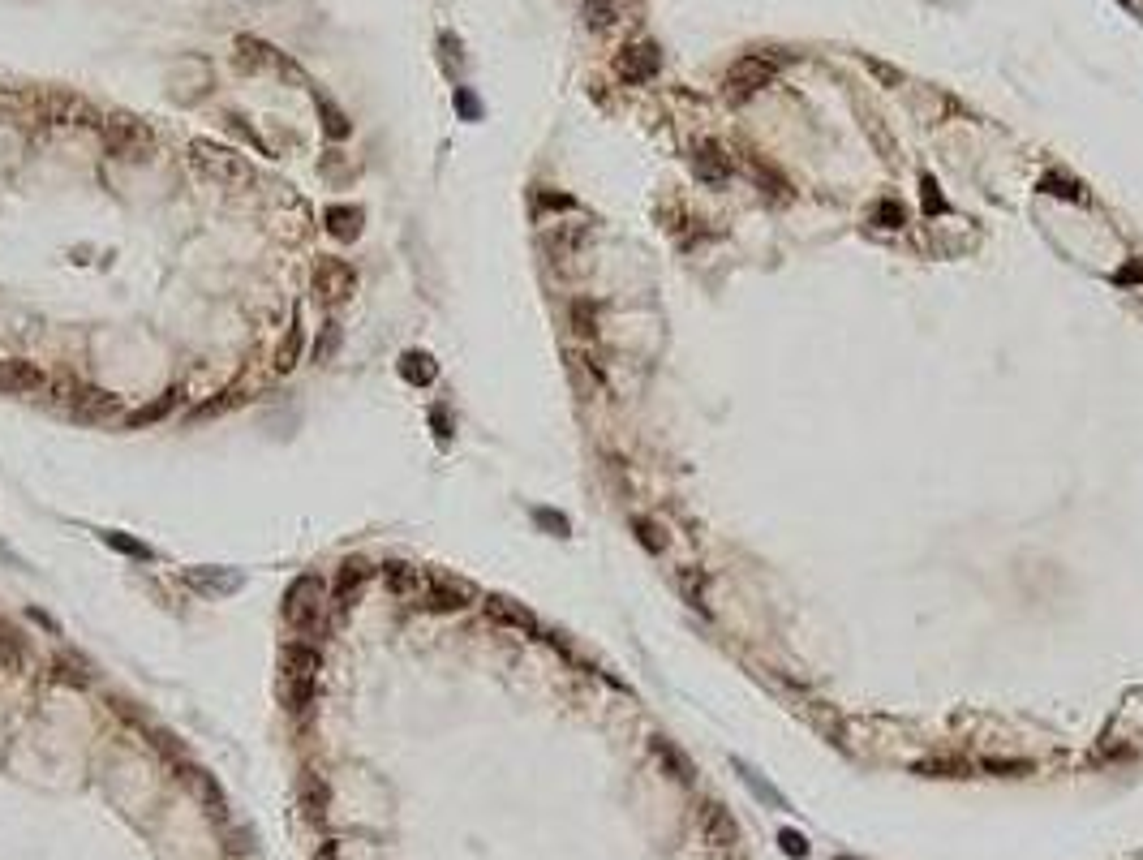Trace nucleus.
<instances>
[{"label":"nucleus","instance_id":"nucleus-15","mask_svg":"<svg viewBox=\"0 0 1143 860\" xmlns=\"http://www.w3.org/2000/svg\"><path fill=\"white\" fill-rule=\"evenodd\" d=\"M78 418H117L121 413V400L104 392V387H78V396H69Z\"/></svg>","mask_w":1143,"mask_h":860},{"label":"nucleus","instance_id":"nucleus-9","mask_svg":"<svg viewBox=\"0 0 1143 860\" xmlns=\"http://www.w3.org/2000/svg\"><path fill=\"white\" fill-rule=\"evenodd\" d=\"M662 69V52H658V43H628L624 52L615 56V74L624 78L628 86H641V82H649Z\"/></svg>","mask_w":1143,"mask_h":860},{"label":"nucleus","instance_id":"nucleus-40","mask_svg":"<svg viewBox=\"0 0 1143 860\" xmlns=\"http://www.w3.org/2000/svg\"><path fill=\"white\" fill-rule=\"evenodd\" d=\"M314 860H336V848H331V843H327V848H323V852H318Z\"/></svg>","mask_w":1143,"mask_h":860},{"label":"nucleus","instance_id":"nucleus-18","mask_svg":"<svg viewBox=\"0 0 1143 860\" xmlns=\"http://www.w3.org/2000/svg\"><path fill=\"white\" fill-rule=\"evenodd\" d=\"M177 405H181V387H168V392H164V396H155L151 405H142V409H134V413H129V418H125V426H129V430L155 426V422H164V418H168V413L177 409Z\"/></svg>","mask_w":1143,"mask_h":860},{"label":"nucleus","instance_id":"nucleus-4","mask_svg":"<svg viewBox=\"0 0 1143 860\" xmlns=\"http://www.w3.org/2000/svg\"><path fill=\"white\" fill-rule=\"evenodd\" d=\"M323 615V581L318 577H297L284 594V620L297 628L301 637H310Z\"/></svg>","mask_w":1143,"mask_h":860},{"label":"nucleus","instance_id":"nucleus-5","mask_svg":"<svg viewBox=\"0 0 1143 860\" xmlns=\"http://www.w3.org/2000/svg\"><path fill=\"white\" fill-rule=\"evenodd\" d=\"M422 607L426 611H434V615H456V611H465V607H473V585H465V581H456V577H443V572H426L422 577Z\"/></svg>","mask_w":1143,"mask_h":860},{"label":"nucleus","instance_id":"nucleus-3","mask_svg":"<svg viewBox=\"0 0 1143 860\" xmlns=\"http://www.w3.org/2000/svg\"><path fill=\"white\" fill-rule=\"evenodd\" d=\"M233 65L241 69V74H258V69H280V74H284L288 82L310 86V78L301 74V69H297L293 61H288V56H284L280 48H271V43L254 39V35H237V43H233Z\"/></svg>","mask_w":1143,"mask_h":860},{"label":"nucleus","instance_id":"nucleus-31","mask_svg":"<svg viewBox=\"0 0 1143 860\" xmlns=\"http://www.w3.org/2000/svg\"><path fill=\"white\" fill-rule=\"evenodd\" d=\"M533 521L538 525H546V529H555V538H568V516L563 512H551V508H533Z\"/></svg>","mask_w":1143,"mask_h":860},{"label":"nucleus","instance_id":"nucleus-1","mask_svg":"<svg viewBox=\"0 0 1143 860\" xmlns=\"http://www.w3.org/2000/svg\"><path fill=\"white\" fill-rule=\"evenodd\" d=\"M99 138H104L108 155H117V160H129V164H147L155 155V129L142 121V117H129V112H112V117H104V129H99Z\"/></svg>","mask_w":1143,"mask_h":860},{"label":"nucleus","instance_id":"nucleus-39","mask_svg":"<svg viewBox=\"0 0 1143 860\" xmlns=\"http://www.w3.org/2000/svg\"><path fill=\"white\" fill-rule=\"evenodd\" d=\"M924 207L929 211H942L946 207V198L937 194V185H933V177H924Z\"/></svg>","mask_w":1143,"mask_h":860},{"label":"nucleus","instance_id":"nucleus-30","mask_svg":"<svg viewBox=\"0 0 1143 860\" xmlns=\"http://www.w3.org/2000/svg\"><path fill=\"white\" fill-rule=\"evenodd\" d=\"M336 344H340V327L336 323H323V336H318V344H314V362L323 366L331 353H336Z\"/></svg>","mask_w":1143,"mask_h":860},{"label":"nucleus","instance_id":"nucleus-35","mask_svg":"<svg viewBox=\"0 0 1143 860\" xmlns=\"http://www.w3.org/2000/svg\"><path fill=\"white\" fill-rule=\"evenodd\" d=\"M228 125H233V134H241V138H245V142H250V147H254V151H263V155H267V147H263V138H258V134H254V129H250V125H245V117H237V112H233V117H228Z\"/></svg>","mask_w":1143,"mask_h":860},{"label":"nucleus","instance_id":"nucleus-33","mask_svg":"<svg viewBox=\"0 0 1143 860\" xmlns=\"http://www.w3.org/2000/svg\"><path fill=\"white\" fill-rule=\"evenodd\" d=\"M233 400H241V392H233V387H224L220 392V400H211V405H202V409H194V418H215V413H224Z\"/></svg>","mask_w":1143,"mask_h":860},{"label":"nucleus","instance_id":"nucleus-7","mask_svg":"<svg viewBox=\"0 0 1143 860\" xmlns=\"http://www.w3.org/2000/svg\"><path fill=\"white\" fill-rule=\"evenodd\" d=\"M774 61H765V56H740L731 69H727V95L731 99H748V95H757L761 86H770L774 82Z\"/></svg>","mask_w":1143,"mask_h":860},{"label":"nucleus","instance_id":"nucleus-10","mask_svg":"<svg viewBox=\"0 0 1143 860\" xmlns=\"http://www.w3.org/2000/svg\"><path fill=\"white\" fill-rule=\"evenodd\" d=\"M692 172H697V181H705V185H727L731 181V155L718 147L714 138H705V142H697L692 147Z\"/></svg>","mask_w":1143,"mask_h":860},{"label":"nucleus","instance_id":"nucleus-34","mask_svg":"<svg viewBox=\"0 0 1143 860\" xmlns=\"http://www.w3.org/2000/svg\"><path fill=\"white\" fill-rule=\"evenodd\" d=\"M456 112H460V117H465V121H477V117H482V104H477V99L465 91V86H460V91H456Z\"/></svg>","mask_w":1143,"mask_h":860},{"label":"nucleus","instance_id":"nucleus-2","mask_svg":"<svg viewBox=\"0 0 1143 860\" xmlns=\"http://www.w3.org/2000/svg\"><path fill=\"white\" fill-rule=\"evenodd\" d=\"M190 168L198 172L202 181H215V185H237V181L254 177L237 147H224V142H211V138H194L190 142Z\"/></svg>","mask_w":1143,"mask_h":860},{"label":"nucleus","instance_id":"nucleus-13","mask_svg":"<svg viewBox=\"0 0 1143 860\" xmlns=\"http://www.w3.org/2000/svg\"><path fill=\"white\" fill-rule=\"evenodd\" d=\"M323 224H327V233L336 237V241H357L361 237V224H366V211H361L357 203H331L327 211H323Z\"/></svg>","mask_w":1143,"mask_h":860},{"label":"nucleus","instance_id":"nucleus-17","mask_svg":"<svg viewBox=\"0 0 1143 860\" xmlns=\"http://www.w3.org/2000/svg\"><path fill=\"white\" fill-rule=\"evenodd\" d=\"M276 693H280V706L288 714H310V706H314V680L310 676H280Z\"/></svg>","mask_w":1143,"mask_h":860},{"label":"nucleus","instance_id":"nucleus-21","mask_svg":"<svg viewBox=\"0 0 1143 860\" xmlns=\"http://www.w3.org/2000/svg\"><path fill=\"white\" fill-rule=\"evenodd\" d=\"M314 104H318V117H323L327 138H336V142L349 138V129H353V125H349V117H344V112H340L336 104H331L327 95H314Z\"/></svg>","mask_w":1143,"mask_h":860},{"label":"nucleus","instance_id":"nucleus-12","mask_svg":"<svg viewBox=\"0 0 1143 860\" xmlns=\"http://www.w3.org/2000/svg\"><path fill=\"white\" fill-rule=\"evenodd\" d=\"M323 658H318V645L310 641H284L280 645V676H318Z\"/></svg>","mask_w":1143,"mask_h":860},{"label":"nucleus","instance_id":"nucleus-19","mask_svg":"<svg viewBox=\"0 0 1143 860\" xmlns=\"http://www.w3.org/2000/svg\"><path fill=\"white\" fill-rule=\"evenodd\" d=\"M383 581H387V590L400 594V598H417V594H422V572H417L413 564H400V559L383 564Z\"/></svg>","mask_w":1143,"mask_h":860},{"label":"nucleus","instance_id":"nucleus-6","mask_svg":"<svg viewBox=\"0 0 1143 860\" xmlns=\"http://www.w3.org/2000/svg\"><path fill=\"white\" fill-rule=\"evenodd\" d=\"M310 289L323 306H336V301H349L357 293V271L344 263V258H318L314 263V276H310Z\"/></svg>","mask_w":1143,"mask_h":860},{"label":"nucleus","instance_id":"nucleus-20","mask_svg":"<svg viewBox=\"0 0 1143 860\" xmlns=\"http://www.w3.org/2000/svg\"><path fill=\"white\" fill-rule=\"evenodd\" d=\"M400 375L409 379L413 387H430L434 379H439V366H434V357L426 349H409L400 357Z\"/></svg>","mask_w":1143,"mask_h":860},{"label":"nucleus","instance_id":"nucleus-14","mask_svg":"<svg viewBox=\"0 0 1143 860\" xmlns=\"http://www.w3.org/2000/svg\"><path fill=\"white\" fill-rule=\"evenodd\" d=\"M374 577V564H366V559H344L340 564V572H336V585H331V598L340 602V607H349V602L357 598V590L366 585Z\"/></svg>","mask_w":1143,"mask_h":860},{"label":"nucleus","instance_id":"nucleus-16","mask_svg":"<svg viewBox=\"0 0 1143 860\" xmlns=\"http://www.w3.org/2000/svg\"><path fill=\"white\" fill-rule=\"evenodd\" d=\"M301 353H306V327H301V314H293V323H288V332L280 336L276 357H271V362H276L280 375H288V370H297Z\"/></svg>","mask_w":1143,"mask_h":860},{"label":"nucleus","instance_id":"nucleus-23","mask_svg":"<svg viewBox=\"0 0 1143 860\" xmlns=\"http://www.w3.org/2000/svg\"><path fill=\"white\" fill-rule=\"evenodd\" d=\"M581 9H585V22L593 26V31H606V26L615 22V13H619L615 0H581Z\"/></svg>","mask_w":1143,"mask_h":860},{"label":"nucleus","instance_id":"nucleus-37","mask_svg":"<svg viewBox=\"0 0 1143 860\" xmlns=\"http://www.w3.org/2000/svg\"><path fill=\"white\" fill-rule=\"evenodd\" d=\"M538 207H551V211H572L576 198L568 194H551V190H538Z\"/></svg>","mask_w":1143,"mask_h":860},{"label":"nucleus","instance_id":"nucleus-38","mask_svg":"<svg viewBox=\"0 0 1143 860\" xmlns=\"http://www.w3.org/2000/svg\"><path fill=\"white\" fill-rule=\"evenodd\" d=\"M783 852H787V856H804V852H808L804 835H795V830H783Z\"/></svg>","mask_w":1143,"mask_h":860},{"label":"nucleus","instance_id":"nucleus-26","mask_svg":"<svg viewBox=\"0 0 1143 860\" xmlns=\"http://www.w3.org/2000/svg\"><path fill=\"white\" fill-rule=\"evenodd\" d=\"M1036 190H1045V194H1058V198H1066V203H1088V198H1083V190H1079V181L1070 185V181H1062V177H1053V172H1045V177H1040V185H1036Z\"/></svg>","mask_w":1143,"mask_h":860},{"label":"nucleus","instance_id":"nucleus-25","mask_svg":"<svg viewBox=\"0 0 1143 860\" xmlns=\"http://www.w3.org/2000/svg\"><path fill=\"white\" fill-rule=\"evenodd\" d=\"M632 529H636V542H641L645 551H654V555H658L662 547H667V538H662V529H658L654 521H649V516H632Z\"/></svg>","mask_w":1143,"mask_h":860},{"label":"nucleus","instance_id":"nucleus-28","mask_svg":"<svg viewBox=\"0 0 1143 860\" xmlns=\"http://www.w3.org/2000/svg\"><path fill=\"white\" fill-rule=\"evenodd\" d=\"M735 770H740V779H744V783H748V787H752V792H757L761 800H770V805H774V809H787V800H783V796H778V792H774V787H765V783H761V779H757V774H752V770H748L744 762H735Z\"/></svg>","mask_w":1143,"mask_h":860},{"label":"nucleus","instance_id":"nucleus-24","mask_svg":"<svg viewBox=\"0 0 1143 860\" xmlns=\"http://www.w3.org/2000/svg\"><path fill=\"white\" fill-rule=\"evenodd\" d=\"M185 581H190L194 590H215V594H228V590H237V585H241V577H220V572H207V568L190 572Z\"/></svg>","mask_w":1143,"mask_h":860},{"label":"nucleus","instance_id":"nucleus-8","mask_svg":"<svg viewBox=\"0 0 1143 860\" xmlns=\"http://www.w3.org/2000/svg\"><path fill=\"white\" fill-rule=\"evenodd\" d=\"M48 387V375L31 357H0V392L5 396H39Z\"/></svg>","mask_w":1143,"mask_h":860},{"label":"nucleus","instance_id":"nucleus-32","mask_svg":"<svg viewBox=\"0 0 1143 860\" xmlns=\"http://www.w3.org/2000/svg\"><path fill=\"white\" fill-rule=\"evenodd\" d=\"M873 220H877L881 228H899V224H903V207H899V203H890V198H886V203H877V207H873Z\"/></svg>","mask_w":1143,"mask_h":860},{"label":"nucleus","instance_id":"nucleus-36","mask_svg":"<svg viewBox=\"0 0 1143 860\" xmlns=\"http://www.w3.org/2000/svg\"><path fill=\"white\" fill-rule=\"evenodd\" d=\"M56 676H69L74 684H91V676H82V663H74V658H56Z\"/></svg>","mask_w":1143,"mask_h":860},{"label":"nucleus","instance_id":"nucleus-29","mask_svg":"<svg viewBox=\"0 0 1143 860\" xmlns=\"http://www.w3.org/2000/svg\"><path fill=\"white\" fill-rule=\"evenodd\" d=\"M104 542L112 551H121V555H134V559H151V547H142V542H134V538H121L117 529H104Z\"/></svg>","mask_w":1143,"mask_h":860},{"label":"nucleus","instance_id":"nucleus-27","mask_svg":"<svg viewBox=\"0 0 1143 860\" xmlns=\"http://www.w3.org/2000/svg\"><path fill=\"white\" fill-rule=\"evenodd\" d=\"M306 805H310L314 822H323V813H327V783L318 779V774H310V779H306Z\"/></svg>","mask_w":1143,"mask_h":860},{"label":"nucleus","instance_id":"nucleus-11","mask_svg":"<svg viewBox=\"0 0 1143 860\" xmlns=\"http://www.w3.org/2000/svg\"><path fill=\"white\" fill-rule=\"evenodd\" d=\"M482 607H486V615H490L495 624L516 628V633H525V637H542L538 615H533L529 607H520V602H512V598H486Z\"/></svg>","mask_w":1143,"mask_h":860},{"label":"nucleus","instance_id":"nucleus-22","mask_svg":"<svg viewBox=\"0 0 1143 860\" xmlns=\"http://www.w3.org/2000/svg\"><path fill=\"white\" fill-rule=\"evenodd\" d=\"M572 332L585 336V340L598 336V306H593V301H585V297L572 301Z\"/></svg>","mask_w":1143,"mask_h":860}]
</instances>
